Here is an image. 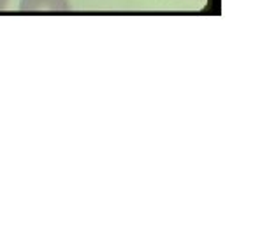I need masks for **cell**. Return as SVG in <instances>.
<instances>
[{
	"label": "cell",
	"instance_id": "cell-1",
	"mask_svg": "<svg viewBox=\"0 0 253 237\" xmlns=\"http://www.w3.org/2000/svg\"><path fill=\"white\" fill-rule=\"evenodd\" d=\"M69 0H21V11H69Z\"/></svg>",
	"mask_w": 253,
	"mask_h": 237
},
{
	"label": "cell",
	"instance_id": "cell-2",
	"mask_svg": "<svg viewBox=\"0 0 253 237\" xmlns=\"http://www.w3.org/2000/svg\"><path fill=\"white\" fill-rule=\"evenodd\" d=\"M5 5H7V0H0V11L5 9Z\"/></svg>",
	"mask_w": 253,
	"mask_h": 237
}]
</instances>
